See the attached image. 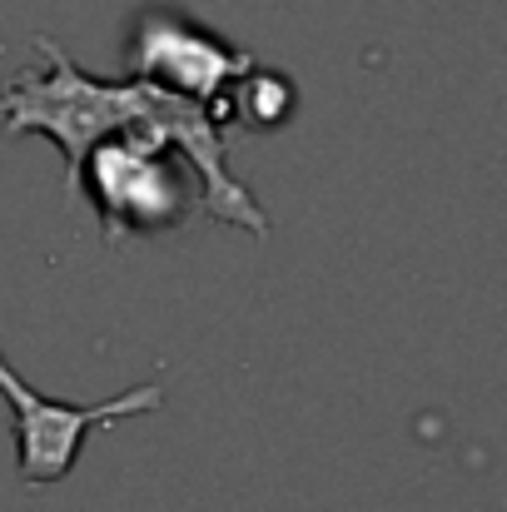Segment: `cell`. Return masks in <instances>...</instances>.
Here are the masks:
<instances>
[{
    "instance_id": "cell-1",
    "label": "cell",
    "mask_w": 507,
    "mask_h": 512,
    "mask_svg": "<svg viewBox=\"0 0 507 512\" xmlns=\"http://www.w3.org/2000/svg\"><path fill=\"white\" fill-rule=\"evenodd\" d=\"M35 45L45 55V70H35V75L25 70L0 90V120H5V135H45L65 155V179H75L80 160L100 140L145 120L155 85H145V80H95L50 35H35Z\"/></svg>"
},
{
    "instance_id": "cell-2",
    "label": "cell",
    "mask_w": 507,
    "mask_h": 512,
    "mask_svg": "<svg viewBox=\"0 0 507 512\" xmlns=\"http://www.w3.org/2000/svg\"><path fill=\"white\" fill-rule=\"evenodd\" d=\"M0 398L10 403V418H15L20 483L25 488H50L80 463V448H85V438L95 428H115L125 418L155 413L165 403V388L160 383H140V388H130V393H120L110 403H60V398L35 393L0 353Z\"/></svg>"
},
{
    "instance_id": "cell-3",
    "label": "cell",
    "mask_w": 507,
    "mask_h": 512,
    "mask_svg": "<svg viewBox=\"0 0 507 512\" xmlns=\"http://www.w3.org/2000/svg\"><path fill=\"white\" fill-rule=\"evenodd\" d=\"M254 70V55L204 30L179 10H150L130 40V80L160 85L169 95L199 105L219 130L229 125L234 85Z\"/></svg>"
},
{
    "instance_id": "cell-4",
    "label": "cell",
    "mask_w": 507,
    "mask_h": 512,
    "mask_svg": "<svg viewBox=\"0 0 507 512\" xmlns=\"http://www.w3.org/2000/svg\"><path fill=\"white\" fill-rule=\"evenodd\" d=\"M229 115L254 125V130H279L289 115H294V80L279 75V70H249L239 85H234V100H229Z\"/></svg>"
}]
</instances>
